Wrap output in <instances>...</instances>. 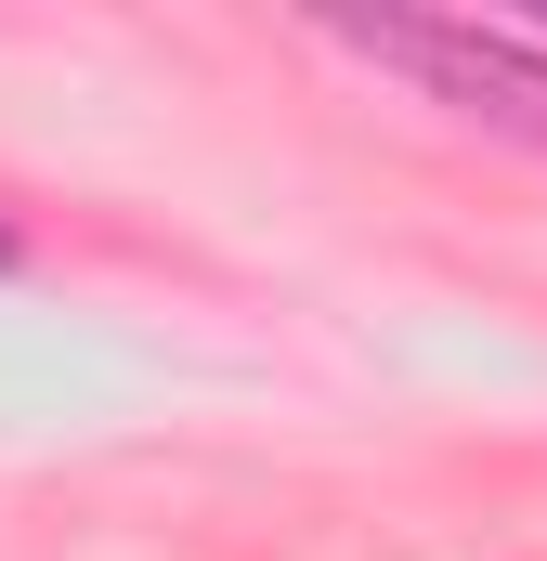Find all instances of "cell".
Returning a JSON list of instances; mask_svg holds the SVG:
<instances>
[{
    "instance_id": "cell-1",
    "label": "cell",
    "mask_w": 547,
    "mask_h": 561,
    "mask_svg": "<svg viewBox=\"0 0 547 561\" xmlns=\"http://www.w3.org/2000/svg\"><path fill=\"white\" fill-rule=\"evenodd\" d=\"M326 39L365 53V66H392V79H417L443 118L547 157V39L482 26V13H326Z\"/></svg>"
},
{
    "instance_id": "cell-2",
    "label": "cell",
    "mask_w": 547,
    "mask_h": 561,
    "mask_svg": "<svg viewBox=\"0 0 547 561\" xmlns=\"http://www.w3.org/2000/svg\"><path fill=\"white\" fill-rule=\"evenodd\" d=\"M13 262H26V249H13V222H0V275H13Z\"/></svg>"
}]
</instances>
